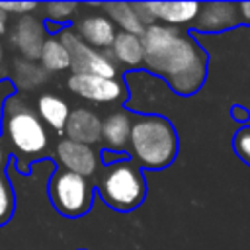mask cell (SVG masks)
I'll use <instances>...</instances> for the list:
<instances>
[{
    "mask_svg": "<svg viewBox=\"0 0 250 250\" xmlns=\"http://www.w3.org/2000/svg\"><path fill=\"white\" fill-rule=\"evenodd\" d=\"M145 64L162 76L176 94L191 96L203 84L207 57L197 41L172 25L150 23L141 35Z\"/></svg>",
    "mask_w": 250,
    "mask_h": 250,
    "instance_id": "cell-1",
    "label": "cell"
},
{
    "mask_svg": "<svg viewBox=\"0 0 250 250\" xmlns=\"http://www.w3.org/2000/svg\"><path fill=\"white\" fill-rule=\"evenodd\" d=\"M131 150L139 164L146 168L168 166L178 152V137L172 123L160 115L139 117L131 125Z\"/></svg>",
    "mask_w": 250,
    "mask_h": 250,
    "instance_id": "cell-2",
    "label": "cell"
},
{
    "mask_svg": "<svg viewBox=\"0 0 250 250\" xmlns=\"http://www.w3.org/2000/svg\"><path fill=\"white\" fill-rule=\"evenodd\" d=\"M145 178L139 166L131 160L109 166L100 184V195L104 201L117 211H131L139 207L145 197Z\"/></svg>",
    "mask_w": 250,
    "mask_h": 250,
    "instance_id": "cell-3",
    "label": "cell"
},
{
    "mask_svg": "<svg viewBox=\"0 0 250 250\" xmlns=\"http://www.w3.org/2000/svg\"><path fill=\"white\" fill-rule=\"evenodd\" d=\"M6 133L23 154H37L47 146V131L27 104L12 100L6 107Z\"/></svg>",
    "mask_w": 250,
    "mask_h": 250,
    "instance_id": "cell-4",
    "label": "cell"
},
{
    "mask_svg": "<svg viewBox=\"0 0 250 250\" xmlns=\"http://www.w3.org/2000/svg\"><path fill=\"white\" fill-rule=\"evenodd\" d=\"M49 195L55 209L64 217H80L92 205V186L84 176L59 170L49 182Z\"/></svg>",
    "mask_w": 250,
    "mask_h": 250,
    "instance_id": "cell-5",
    "label": "cell"
},
{
    "mask_svg": "<svg viewBox=\"0 0 250 250\" xmlns=\"http://www.w3.org/2000/svg\"><path fill=\"white\" fill-rule=\"evenodd\" d=\"M61 43L68 51L70 68L74 70V74H96V76H104V78L115 76L113 62L102 51H94L90 45H86L76 33L62 31Z\"/></svg>",
    "mask_w": 250,
    "mask_h": 250,
    "instance_id": "cell-6",
    "label": "cell"
},
{
    "mask_svg": "<svg viewBox=\"0 0 250 250\" xmlns=\"http://www.w3.org/2000/svg\"><path fill=\"white\" fill-rule=\"evenodd\" d=\"M68 88L96 104L115 102L123 96V86L115 78H104L96 74H72L68 78Z\"/></svg>",
    "mask_w": 250,
    "mask_h": 250,
    "instance_id": "cell-7",
    "label": "cell"
},
{
    "mask_svg": "<svg viewBox=\"0 0 250 250\" xmlns=\"http://www.w3.org/2000/svg\"><path fill=\"white\" fill-rule=\"evenodd\" d=\"M57 156L59 162L64 166V170L74 172L78 176H94L98 168V156L90 148V145H82L76 141H61L57 145Z\"/></svg>",
    "mask_w": 250,
    "mask_h": 250,
    "instance_id": "cell-8",
    "label": "cell"
},
{
    "mask_svg": "<svg viewBox=\"0 0 250 250\" xmlns=\"http://www.w3.org/2000/svg\"><path fill=\"white\" fill-rule=\"evenodd\" d=\"M240 21L238 6L227 4V2H213V4H203L199 6V12L195 16L193 27L197 31H223Z\"/></svg>",
    "mask_w": 250,
    "mask_h": 250,
    "instance_id": "cell-9",
    "label": "cell"
},
{
    "mask_svg": "<svg viewBox=\"0 0 250 250\" xmlns=\"http://www.w3.org/2000/svg\"><path fill=\"white\" fill-rule=\"evenodd\" d=\"M64 131L68 135V141L92 145L102 137V121L90 109L78 107V109L70 111L66 125H64Z\"/></svg>",
    "mask_w": 250,
    "mask_h": 250,
    "instance_id": "cell-10",
    "label": "cell"
},
{
    "mask_svg": "<svg viewBox=\"0 0 250 250\" xmlns=\"http://www.w3.org/2000/svg\"><path fill=\"white\" fill-rule=\"evenodd\" d=\"M86 45L94 47H111L115 39V27L109 18L105 16H88L78 21V33H76Z\"/></svg>",
    "mask_w": 250,
    "mask_h": 250,
    "instance_id": "cell-11",
    "label": "cell"
},
{
    "mask_svg": "<svg viewBox=\"0 0 250 250\" xmlns=\"http://www.w3.org/2000/svg\"><path fill=\"white\" fill-rule=\"evenodd\" d=\"M14 43L25 57L29 59L39 57L43 47V25L31 16H23L16 25Z\"/></svg>",
    "mask_w": 250,
    "mask_h": 250,
    "instance_id": "cell-12",
    "label": "cell"
},
{
    "mask_svg": "<svg viewBox=\"0 0 250 250\" xmlns=\"http://www.w3.org/2000/svg\"><path fill=\"white\" fill-rule=\"evenodd\" d=\"M145 6L154 20H162L172 25L191 21L199 12V4L195 2H148Z\"/></svg>",
    "mask_w": 250,
    "mask_h": 250,
    "instance_id": "cell-13",
    "label": "cell"
},
{
    "mask_svg": "<svg viewBox=\"0 0 250 250\" xmlns=\"http://www.w3.org/2000/svg\"><path fill=\"white\" fill-rule=\"evenodd\" d=\"M131 135V117L123 111H115L102 121V137L107 146L121 150L127 146Z\"/></svg>",
    "mask_w": 250,
    "mask_h": 250,
    "instance_id": "cell-14",
    "label": "cell"
},
{
    "mask_svg": "<svg viewBox=\"0 0 250 250\" xmlns=\"http://www.w3.org/2000/svg\"><path fill=\"white\" fill-rule=\"evenodd\" d=\"M111 53L113 57L129 66H139L145 61V51H143V43L139 35L127 33V31H119L115 33V39L111 43Z\"/></svg>",
    "mask_w": 250,
    "mask_h": 250,
    "instance_id": "cell-15",
    "label": "cell"
},
{
    "mask_svg": "<svg viewBox=\"0 0 250 250\" xmlns=\"http://www.w3.org/2000/svg\"><path fill=\"white\" fill-rule=\"evenodd\" d=\"M37 111L45 119V123L51 125L55 131H64L70 109H68V104L62 98L53 96V94H43L37 102Z\"/></svg>",
    "mask_w": 250,
    "mask_h": 250,
    "instance_id": "cell-16",
    "label": "cell"
},
{
    "mask_svg": "<svg viewBox=\"0 0 250 250\" xmlns=\"http://www.w3.org/2000/svg\"><path fill=\"white\" fill-rule=\"evenodd\" d=\"M105 10L111 16V20L117 21L127 33H133V35H139V37L143 35V31H145L146 25L141 21L135 4H125V2L105 4Z\"/></svg>",
    "mask_w": 250,
    "mask_h": 250,
    "instance_id": "cell-17",
    "label": "cell"
},
{
    "mask_svg": "<svg viewBox=\"0 0 250 250\" xmlns=\"http://www.w3.org/2000/svg\"><path fill=\"white\" fill-rule=\"evenodd\" d=\"M39 59H41V66H43L45 70L59 72V70L70 68V57H68V51H66L64 45L61 43V39H55V37L43 41Z\"/></svg>",
    "mask_w": 250,
    "mask_h": 250,
    "instance_id": "cell-18",
    "label": "cell"
},
{
    "mask_svg": "<svg viewBox=\"0 0 250 250\" xmlns=\"http://www.w3.org/2000/svg\"><path fill=\"white\" fill-rule=\"evenodd\" d=\"M14 213V191L10 180L0 174V225L8 223Z\"/></svg>",
    "mask_w": 250,
    "mask_h": 250,
    "instance_id": "cell-19",
    "label": "cell"
},
{
    "mask_svg": "<svg viewBox=\"0 0 250 250\" xmlns=\"http://www.w3.org/2000/svg\"><path fill=\"white\" fill-rule=\"evenodd\" d=\"M16 78L23 86H35V84L45 80V72H43V68H39L31 62H18L16 64Z\"/></svg>",
    "mask_w": 250,
    "mask_h": 250,
    "instance_id": "cell-20",
    "label": "cell"
},
{
    "mask_svg": "<svg viewBox=\"0 0 250 250\" xmlns=\"http://www.w3.org/2000/svg\"><path fill=\"white\" fill-rule=\"evenodd\" d=\"M232 146H234V152L238 154V158L250 166V127H240L236 131V135L232 139Z\"/></svg>",
    "mask_w": 250,
    "mask_h": 250,
    "instance_id": "cell-21",
    "label": "cell"
},
{
    "mask_svg": "<svg viewBox=\"0 0 250 250\" xmlns=\"http://www.w3.org/2000/svg\"><path fill=\"white\" fill-rule=\"evenodd\" d=\"M45 10H47V18L49 20L64 21V20H68L74 14L76 4H70V2H53V4H47Z\"/></svg>",
    "mask_w": 250,
    "mask_h": 250,
    "instance_id": "cell-22",
    "label": "cell"
},
{
    "mask_svg": "<svg viewBox=\"0 0 250 250\" xmlns=\"http://www.w3.org/2000/svg\"><path fill=\"white\" fill-rule=\"evenodd\" d=\"M35 6H37V4H33V2H0V10H2L4 14H8V12L25 14V12L35 10Z\"/></svg>",
    "mask_w": 250,
    "mask_h": 250,
    "instance_id": "cell-23",
    "label": "cell"
},
{
    "mask_svg": "<svg viewBox=\"0 0 250 250\" xmlns=\"http://www.w3.org/2000/svg\"><path fill=\"white\" fill-rule=\"evenodd\" d=\"M238 14H240V20L250 21V2H242V4H238Z\"/></svg>",
    "mask_w": 250,
    "mask_h": 250,
    "instance_id": "cell-24",
    "label": "cell"
},
{
    "mask_svg": "<svg viewBox=\"0 0 250 250\" xmlns=\"http://www.w3.org/2000/svg\"><path fill=\"white\" fill-rule=\"evenodd\" d=\"M6 20H8V16H6V14L0 10V35L6 31Z\"/></svg>",
    "mask_w": 250,
    "mask_h": 250,
    "instance_id": "cell-25",
    "label": "cell"
},
{
    "mask_svg": "<svg viewBox=\"0 0 250 250\" xmlns=\"http://www.w3.org/2000/svg\"><path fill=\"white\" fill-rule=\"evenodd\" d=\"M2 162H4V152H2V148H0V166H2Z\"/></svg>",
    "mask_w": 250,
    "mask_h": 250,
    "instance_id": "cell-26",
    "label": "cell"
},
{
    "mask_svg": "<svg viewBox=\"0 0 250 250\" xmlns=\"http://www.w3.org/2000/svg\"><path fill=\"white\" fill-rule=\"evenodd\" d=\"M0 59H2V49H0Z\"/></svg>",
    "mask_w": 250,
    "mask_h": 250,
    "instance_id": "cell-27",
    "label": "cell"
}]
</instances>
